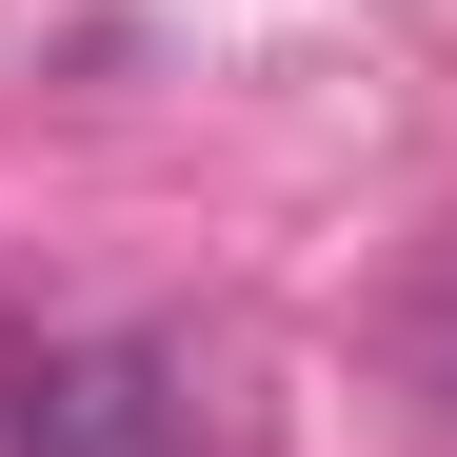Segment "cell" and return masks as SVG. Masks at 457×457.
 <instances>
[{
	"mask_svg": "<svg viewBox=\"0 0 457 457\" xmlns=\"http://www.w3.org/2000/svg\"><path fill=\"white\" fill-rule=\"evenodd\" d=\"M0 457H199V378L160 338H60L0 418Z\"/></svg>",
	"mask_w": 457,
	"mask_h": 457,
	"instance_id": "1",
	"label": "cell"
},
{
	"mask_svg": "<svg viewBox=\"0 0 457 457\" xmlns=\"http://www.w3.org/2000/svg\"><path fill=\"white\" fill-rule=\"evenodd\" d=\"M418 398L457 418V298H437V319H418Z\"/></svg>",
	"mask_w": 457,
	"mask_h": 457,
	"instance_id": "2",
	"label": "cell"
}]
</instances>
